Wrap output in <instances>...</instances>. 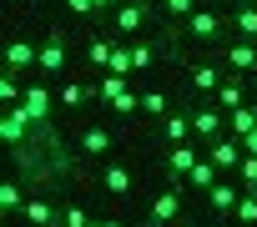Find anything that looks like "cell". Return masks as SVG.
Returning a JSON list of instances; mask_svg holds the SVG:
<instances>
[{
	"instance_id": "obj_31",
	"label": "cell",
	"mask_w": 257,
	"mask_h": 227,
	"mask_svg": "<svg viewBox=\"0 0 257 227\" xmlns=\"http://www.w3.org/2000/svg\"><path fill=\"white\" fill-rule=\"evenodd\" d=\"M237 182H242L247 192H257V157H242V167H237Z\"/></svg>"
},
{
	"instance_id": "obj_34",
	"label": "cell",
	"mask_w": 257,
	"mask_h": 227,
	"mask_svg": "<svg viewBox=\"0 0 257 227\" xmlns=\"http://www.w3.org/2000/svg\"><path fill=\"white\" fill-rule=\"evenodd\" d=\"M132 61H137V71H142V66H152V46H147V41H137V46H132Z\"/></svg>"
},
{
	"instance_id": "obj_15",
	"label": "cell",
	"mask_w": 257,
	"mask_h": 227,
	"mask_svg": "<svg viewBox=\"0 0 257 227\" xmlns=\"http://www.w3.org/2000/svg\"><path fill=\"white\" fill-rule=\"evenodd\" d=\"M227 66L257 76V41H227Z\"/></svg>"
},
{
	"instance_id": "obj_5",
	"label": "cell",
	"mask_w": 257,
	"mask_h": 227,
	"mask_svg": "<svg viewBox=\"0 0 257 227\" xmlns=\"http://www.w3.org/2000/svg\"><path fill=\"white\" fill-rule=\"evenodd\" d=\"M222 122H227V111H222L217 101H207V106L192 111V137H197V142H217V137H227Z\"/></svg>"
},
{
	"instance_id": "obj_32",
	"label": "cell",
	"mask_w": 257,
	"mask_h": 227,
	"mask_svg": "<svg viewBox=\"0 0 257 227\" xmlns=\"http://www.w3.org/2000/svg\"><path fill=\"white\" fill-rule=\"evenodd\" d=\"M162 6H167V16H177V21H192L197 0H162Z\"/></svg>"
},
{
	"instance_id": "obj_1",
	"label": "cell",
	"mask_w": 257,
	"mask_h": 227,
	"mask_svg": "<svg viewBox=\"0 0 257 227\" xmlns=\"http://www.w3.org/2000/svg\"><path fill=\"white\" fill-rule=\"evenodd\" d=\"M56 96H51V86L46 81H31L26 86V101L21 106H11V111H21V117H26V127H31V137H46V142H56V132H51V106Z\"/></svg>"
},
{
	"instance_id": "obj_20",
	"label": "cell",
	"mask_w": 257,
	"mask_h": 227,
	"mask_svg": "<svg viewBox=\"0 0 257 227\" xmlns=\"http://www.w3.org/2000/svg\"><path fill=\"white\" fill-rule=\"evenodd\" d=\"M227 127H232L227 137H237V142H242V137H252V132H257V106H237L232 117H227Z\"/></svg>"
},
{
	"instance_id": "obj_35",
	"label": "cell",
	"mask_w": 257,
	"mask_h": 227,
	"mask_svg": "<svg viewBox=\"0 0 257 227\" xmlns=\"http://www.w3.org/2000/svg\"><path fill=\"white\" fill-rule=\"evenodd\" d=\"M242 152H247V157H257V132H252V137H242Z\"/></svg>"
},
{
	"instance_id": "obj_23",
	"label": "cell",
	"mask_w": 257,
	"mask_h": 227,
	"mask_svg": "<svg viewBox=\"0 0 257 227\" xmlns=\"http://www.w3.org/2000/svg\"><path fill=\"white\" fill-rule=\"evenodd\" d=\"M111 51H116V46H111V41H101V36H96V41H91V46H86V61H91V66H96V71H101V76H106V71H111Z\"/></svg>"
},
{
	"instance_id": "obj_29",
	"label": "cell",
	"mask_w": 257,
	"mask_h": 227,
	"mask_svg": "<svg viewBox=\"0 0 257 227\" xmlns=\"http://www.w3.org/2000/svg\"><path fill=\"white\" fill-rule=\"evenodd\" d=\"M0 101H6V111H11V106H21V101H26V91H21V81H16V76H11V71H6V76H0Z\"/></svg>"
},
{
	"instance_id": "obj_40",
	"label": "cell",
	"mask_w": 257,
	"mask_h": 227,
	"mask_svg": "<svg viewBox=\"0 0 257 227\" xmlns=\"http://www.w3.org/2000/svg\"><path fill=\"white\" fill-rule=\"evenodd\" d=\"M142 6H152V0H142Z\"/></svg>"
},
{
	"instance_id": "obj_24",
	"label": "cell",
	"mask_w": 257,
	"mask_h": 227,
	"mask_svg": "<svg viewBox=\"0 0 257 227\" xmlns=\"http://www.w3.org/2000/svg\"><path fill=\"white\" fill-rule=\"evenodd\" d=\"M187 182H192V187H197V192H212V187H217V182H222V177H217V167H212V162H207V157H202V162H197V167H192V177H187Z\"/></svg>"
},
{
	"instance_id": "obj_33",
	"label": "cell",
	"mask_w": 257,
	"mask_h": 227,
	"mask_svg": "<svg viewBox=\"0 0 257 227\" xmlns=\"http://www.w3.org/2000/svg\"><path fill=\"white\" fill-rule=\"evenodd\" d=\"M61 6H66L71 16H81V21H96V6H91V0H61Z\"/></svg>"
},
{
	"instance_id": "obj_7",
	"label": "cell",
	"mask_w": 257,
	"mask_h": 227,
	"mask_svg": "<svg viewBox=\"0 0 257 227\" xmlns=\"http://www.w3.org/2000/svg\"><path fill=\"white\" fill-rule=\"evenodd\" d=\"M242 157H247V152H242V142H237V137H217V142H207V162H212L217 172H237V167H242Z\"/></svg>"
},
{
	"instance_id": "obj_4",
	"label": "cell",
	"mask_w": 257,
	"mask_h": 227,
	"mask_svg": "<svg viewBox=\"0 0 257 227\" xmlns=\"http://www.w3.org/2000/svg\"><path fill=\"white\" fill-rule=\"evenodd\" d=\"M41 76H61L66 71V31L61 26H51L46 31V41H41V66H36Z\"/></svg>"
},
{
	"instance_id": "obj_16",
	"label": "cell",
	"mask_w": 257,
	"mask_h": 227,
	"mask_svg": "<svg viewBox=\"0 0 257 227\" xmlns=\"http://www.w3.org/2000/svg\"><path fill=\"white\" fill-rule=\"evenodd\" d=\"M162 137H167V147H182V142H192V111H172V117L162 122Z\"/></svg>"
},
{
	"instance_id": "obj_21",
	"label": "cell",
	"mask_w": 257,
	"mask_h": 227,
	"mask_svg": "<svg viewBox=\"0 0 257 227\" xmlns=\"http://www.w3.org/2000/svg\"><path fill=\"white\" fill-rule=\"evenodd\" d=\"M56 101H61V106H71V111H76V106H86V101H101V96H96V86H81V81H66V86H61V96H56Z\"/></svg>"
},
{
	"instance_id": "obj_41",
	"label": "cell",
	"mask_w": 257,
	"mask_h": 227,
	"mask_svg": "<svg viewBox=\"0 0 257 227\" xmlns=\"http://www.w3.org/2000/svg\"><path fill=\"white\" fill-rule=\"evenodd\" d=\"M252 81H257V76H252Z\"/></svg>"
},
{
	"instance_id": "obj_27",
	"label": "cell",
	"mask_w": 257,
	"mask_h": 227,
	"mask_svg": "<svg viewBox=\"0 0 257 227\" xmlns=\"http://www.w3.org/2000/svg\"><path fill=\"white\" fill-rule=\"evenodd\" d=\"M237 227H257V192H242V202H237Z\"/></svg>"
},
{
	"instance_id": "obj_13",
	"label": "cell",
	"mask_w": 257,
	"mask_h": 227,
	"mask_svg": "<svg viewBox=\"0 0 257 227\" xmlns=\"http://www.w3.org/2000/svg\"><path fill=\"white\" fill-rule=\"evenodd\" d=\"M237 202H242V192H237L232 182H217V187L207 192V207H212L217 217H232V212H237Z\"/></svg>"
},
{
	"instance_id": "obj_2",
	"label": "cell",
	"mask_w": 257,
	"mask_h": 227,
	"mask_svg": "<svg viewBox=\"0 0 257 227\" xmlns=\"http://www.w3.org/2000/svg\"><path fill=\"white\" fill-rule=\"evenodd\" d=\"M96 96L116 111V117H132V111H142V91H132V86H126V76H101Z\"/></svg>"
},
{
	"instance_id": "obj_38",
	"label": "cell",
	"mask_w": 257,
	"mask_h": 227,
	"mask_svg": "<svg viewBox=\"0 0 257 227\" xmlns=\"http://www.w3.org/2000/svg\"><path fill=\"white\" fill-rule=\"evenodd\" d=\"M237 6H257V0H237Z\"/></svg>"
},
{
	"instance_id": "obj_25",
	"label": "cell",
	"mask_w": 257,
	"mask_h": 227,
	"mask_svg": "<svg viewBox=\"0 0 257 227\" xmlns=\"http://www.w3.org/2000/svg\"><path fill=\"white\" fill-rule=\"evenodd\" d=\"M142 111H147V117H172V101H167V91H142Z\"/></svg>"
},
{
	"instance_id": "obj_12",
	"label": "cell",
	"mask_w": 257,
	"mask_h": 227,
	"mask_svg": "<svg viewBox=\"0 0 257 227\" xmlns=\"http://www.w3.org/2000/svg\"><path fill=\"white\" fill-rule=\"evenodd\" d=\"M187 86H192V91H202V96H217V86H222V66L197 61V66L187 71Z\"/></svg>"
},
{
	"instance_id": "obj_26",
	"label": "cell",
	"mask_w": 257,
	"mask_h": 227,
	"mask_svg": "<svg viewBox=\"0 0 257 227\" xmlns=\"http://www.w3.org/2000/svg\"><path fill=\"white\" fill-rule=\"evenodd\" d=\"M0 207L16 217V212L26 207V187H21V182H6V187H0Z\"/></svg>"
},
{
	"instance_id": "obj_18",
	"label": "cell",
	"mask_w": 257,
	"mask_h": 227,
	"mask_svg": "<svg viewBox=\"0 0 257 227\" xmlns=\"http://www.w3.org/2000/svg\"><path fill=\"white\" fill-rule=\"evenodd\" d=\"M101 187H106L111 197H126V192H132V172H126L121 162H106V172H101Z\"/></svg>"
},
{
	"instance_id": "obj_36",
	"label": "cell",
	"mask_w": 257,
	"mask_h": 227,
	"mask_svg": "<svg viewBox=\"0 0 257 227\" xmlns=\"http://www.w3.org/2000/svg\"><path fill=\"white\" fill-rule=\"evenodd\" d=\"M91 6H96V16H101V11H116V0H91Z\"/></svg>"
},
{
	"instance_id": "obj_14",
	"label": "cell",
	"mask_w": 257,
	"mask_h": 227,
	"mask_svg": "<svg viewBox=\"0 0 257 227\" xmlns=\"http://www.w3.org/2000/svg\"><path fill=\"white\" fill-rule=\"evenodd\" d=\"M21 217L31 222V227H56L61 222V212L46 202V197H26V207H21Z\"/></svg>"
},
{
	"instance_id": "obj_37",
	"label": "cell",
	"mask_w": 257,
	"mask_h": 227,
	"mask_svg": "<svg viewBox=\"0 0 257 227\" xmlns=\"http://www.w3.org/2000/svg\"><path fill=\"white\" fill-rule=\"evenodd\" d=\"M91 227H126V222H116V217H106V222H91Z\"/></svg>"
},
{
	"instance_id": "obj_9",
	"label": "cell",
	"mask_w": 257,
	"mask_h": 227,
	"mask_svg": "<svg viewBox=\"0 0 257 227\" xmlns=\"http://www.w3.org/2000/svg\"><path fill=\"white\" fill-rule=\"evenodd\" d=\"M222 26H232V21H222L212 6H197V11H192V21H187L192 41H217V36H222Z\"/></svg>"
},
{
	"instance_id": "obj_11",
	"label": "cell",
	"mask_w": 257,
	"mask_h": 227,
	"mask_svg": "<svg viewBox=\"0 0 257 227\" xmlns=\"http://www.w3.org/2000/svg\"><path fill=\"white\" fill-rule=\"evenodd\" d=\"M31 66H41V46H31V41H11V46H6V71L21 76V71H31Z\"/></svg>"
},
{
	"instance_id": "obj_19",
	"label": "cell",
	"mask_w": 257,
	"mask_h": 227,
	"mask_svg": "<svg viewBox=\"0 0 257 227\" xmlns=\"http://www.w3.org/2000/svg\"><path fill=\"white\" fill-rule=\"evenodd\" d=\"M212 101H217V106L227 111V117H232L237 106H247V91H242V81L232 76V81H222V86H217V96H212Z\"/></svg>"
},
{
	"instance_id": "obj_39",
	"label": "cell",
	"mask_w": 257,
	"mask_h": 227,
	"mask_svg": "<svg viewBox=\"0 0 257 227\" xmlns=\"http://www.w3.org/2000/svg\"><path fill=\"white\" fill-rule=\"evenodd\" d=\"M31 6H41V0H31Z\"/></svg>"
},
{
	"instance_id": "obj_17",
	"label": "cell",
	"mask_w": 257,
	"mask_h": 227,
	"mask_svg": "<svg viewBox=\"0 0 257 227\" xmlns=\"http://www.w3.org/2000/svg\"><path fill=\"white\" fill-rule=\"evenodd\" d=\"M111 147H116V142H111L106 127H86V132H81V152H86V157H111Z\"/></svg>"
},
{
	"instance_id": "obj_28",
	"label": "cell",
	"mask_w": 257,
	"mask_h": 227,
	"mask_svg": "<svg viewBox=\"0 0 257 227\" xmlns=\"http://www.w3.org/2000/svg\"><path fill=\"white\" fill-rule=\"evenodd\" d=\"M132 71H137L132 46H116V51H111V71H106V76H132Z\"/></svg>"
},
{
	"instance_id": "obj_8",
	"label": "cell",
	"mask_w": 257,
	"mask_h": 227,
	"mask_svg": "<svg viewBox=\"0 0 257 227\" xmlns=\"http://www.w3.org/2000/svg\"><path fill=\"white\" fill-rule=\"evenodd\" d=\"M0 142L16 147V157H26V147H31V127H26L21 111H0Z\"/></svg>"
},
{
	"instance_id": "obj_6",
	"label": "cell",
	"mask_w": 257,
	"mask_h": 227,
	"mask_svg": "<svg viewBox=\"0 0 257 227\" xmlns=\"http://www.w3.org/2000/svg\"><path fill=\"white\" fill-rule=\"evenodd\" d=\"M111 31H116V36H142V31H147V6H142V0L116 6V11H111Z\"/></svg>"
},
{
	"instance_id": "obj_10",
	"label": "cell",
	"mask_w": 257,
	"mask_h": 227,
	"mask_svg": "<svg viewBox=\"0 0 257 227\" xmlns=\"http://www.w3.org/2000/svg\"><path fill=\"white\" fill-rule=\"evenodd\" d=\"M202 162V147H192V142H182V147H167V172H172V187H177V177H192V167Z\"/></svg>"
},
{
	"instance_id": "obj_22",
	"label": "cell",
	"mask_w": 257,
	"mask_h": 227,
	"mask_svg": "<svg viewBox=\"0 0 257 227\" xmlns=\"http://www.w3.org/2000/svg\"><path fill=\"white\" fill-rule=\"evenodd\" d=\"M232 31H237L242 41H257V6H237V11H232Z\"/></svg>"
},
{
	"instance_id": "obj_30",
	"label": "cell",
	"mask_w": 257,
	"mask_h": 227,
	"mask_svg": "<svg viewBox=\"0 0 257 227\" xmlns=\"http://www.w3.org/2000/svg\"><path fill=\"white\" fill-rule=\"evenodd\" d=\"M61 227H91V212L76 202V207H66V212H61Z\"/></svg>"
},
{
	"instance_id": "obj_3",
	"label": "cell",
	"mask_w": 257,
	"mask_h": 227,
	"mask_svg": "<svg viewBox=\"0 0 257 227\" xmlns=\"http://www.w3.org/2000/svg\"><path fill=\"white\" fill-rule=\"evenodd\" d=\"M182 217V187H162L147 207V227H172Z\"/></svg>"
}]
</instances>
